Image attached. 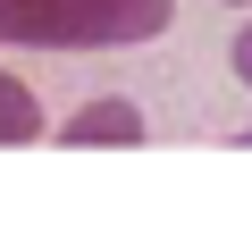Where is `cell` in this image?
Returning <instances> with one entry per match:
<instances>
[{"label": "cell", "mask_w": 252, "mask_h": 252, "mask_svg": "<svg viewBox=\"0 0 252 252\" xmlns=\"http://www.w3.org/2000/svg\"><path fill=\"white\" fill-rule=\"evenodd\" d=\"M42 135V101H34V84H17L9 67H0V152H17V143H34Z\"/></svg>", "instance_id": "3957f363"}, {"label": "cell", "mask_w": 252, "mask_h": 252, "mask_svg": "<svg viewBox=\"0 0 252 252\" xmlns=\"http://www.w3.org/2000/svg\"><path fill=\"white\" fill-rule=\"evenodd\" d=\"M51 143H67V152H101V143H118V152H135V143H152V126H143V109L126 101V93H109V101H84L67 126H42Z\"/></svg>", "instance_id": "7a4b0ae2"}, {"label": "cell", "mask_w": 252, "mask_h": 252, "mask_svg": "<svg viewBox=\"0 0 252 252\" xmlns=\"http://www.w3.org/2000/svg\"><path fill=\"white\" fill-rule=\"evenodd\" d=\"M227 9H244V0H227Z\"/></svg>", "instance_id": "8992f818"}, {"label": "cell", "mask_w": 252, "mask_h": 252, "mask_svg": "<svg viewBox=\"0 0 252 252\" xmlns=\"http://www.w3.org/2000/svg\"><path fill=\"white\" fill-rule=\"evenodd\" d=\"M235 152H252V126H244V135H235Z\"/></svg>", "instance_id": "5b68a950"}, {"label": "cell", "mask_w": 252, "mask_h": 252, "mask_svg": "<svg viewBox=\"0 0 252 252\" xmlns=\"http://www.w3.org/2000/svg\"><path fill=\"white\" fill-rule=\"evenodd\" d=\"M168 17L177 0H0V51H135Z\"/></svg>", "instance_id": "6da1fadb"}, {"label": "cell", "mask_w": 252, "mask_h": 252, "mask_svg": "<svg viewBox=\"0 0 252 252\" xmlns=\"http://www.w3.org/2000/svg\"><path fill=\"white\" fill-rule=\"evenodd\" d=\"M227 67H235V84H252V26H244V34L227 42Z\"/></svg>", "instance_id": "277c9868"}]
</instances>
